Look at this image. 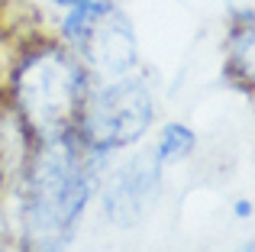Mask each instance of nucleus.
Listing matches in <instances>:
<instances>
[{"mask_svg":"<svg viewBox=\"0 0 255 252\" xmlns=\"http://www.w3.org/2000/svg\"><path fill=\"white\" fill-rule=\"evenodd\" d=\"M107 155L81 142L75 129L52 132L32 142L26 162L16 168L13 223L19 252H65L75 240L100 184Z\"/></svg>","mask_w":255,"mask_h":252,"instance_id":"1","label":"nucleus"},{"mask_svg":"<svg viewBox=\"0 0 255 252\" xmlns=\"http://www.w3.org/2000/svg\"><path fill=\"white\" fill-rule=\"evenodd\" d=\"M91 88L81 58L65 42L42 39L16 58L10 75V107L32 139L75 129L78 110Z\"/></svg>","mask_w":255,"mask_h":252,"instance_id":"2","label":"nucleus"},{"mask_svg":"<svg viewBox=\"0 0 255 252\" xmlns=\"http://www.w3.org/2000/svg\"><path fill=\"white\" fill-rule=\"evenodd\" d=\"M155 120V97L142 75H123L110 81H91L84 104L78 110L75 132L97 155L136 145Z\"/></svg>","mask_w":255,"mask_h":252,"instance_id":"3","label":"nucleus"},{"mask_svg":"<svg viewBox=\"0 0 255 252\" xmlns=\"http://www.w3.org/2000/svg\"><path fill=\"white\" fill-rule=\"evenodd\" d=\"M58 32L62 42L81 58L91 81L132 75L139 65L132 23L117 0H84L68 6Z\"/></svg>","mask_w":255,"mask_h":252,"instance_id":"4","label":"nucleus"},{"mask_svg":"<svg viewBox=\"0 0 255 252\" xmlns=\"http://www.w3.org/2000/svg\"><path fill=\"white\" fill-rule=\"evenodd\" d=\"M162 168L165 165L155 158V152L145 149L123 162L104 184H100V201H104V214L110 217L117 227H132L149 214L152 201L158 197L162 188Z\"/></svg>","mask_w":255,"mask_h":252,"instance_id":"5","label":"nucleus"},{"mask_svg":"<svg viewBox=\"0 0 255 252\" xmlns=\"http://www.w3.org/2000/svg\"><path fill=\"white\" fill-rule=\"evenodd\" d=\"M194 145H197L194 129L187 123L174 120V123L162 126V136H158V142L152 145V152H155V158L162 165H178V162H184V158L194 152Z\"/></svg>","mask_w":255,"mask_h":252,"instance_id":"6","label":"nucleus"},{"mask_svg":"<svg viewBox=\"0 0 255 252\" xmlns=\"http://www.w3.org/2000/svg\"><path fill=\"white\" fill-rule=\"evenodd\" d=\"M32 3H49V6H62V10H68V6H75V3H84V0H32Z\"/></svg>","mask_w":255,"mask_h":252,"instance_id":"7","label":"nucleus"},{"mask_svg":"<svg viewBox=\"0 0 255 252\" xmlns=\"http://www.w3.org/2000/svg\"><path fill=\"white\" fill-rule=\"evenodd\" d=\"M3 175H6V171H3V162H0V181H3Z\"/></svg>","mask_w":255,"mask_h":252,"instance_id":"8","label":"nucleus"}]
</instances>
